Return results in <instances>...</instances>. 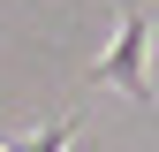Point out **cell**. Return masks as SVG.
<instances>
[{
  "label": "cell",
  "mask_w": 159,
  "mask_h": 152,
  "mask_svg": "<svg viewBox=\"0 0 159 152\" xmlns=\"http://www.w3.org/2000/svg\"><path fill=\"white\" fill-rule=\"evenodd\" d=\"M144 53H152V15L129 8L121 23H114V46H106V61H98V84H106V91H129V99H152Z\"/></svg>",
  "instance_id": "cell-1"
},
{
  "label": "cell",
  "mask_w": 159,
  "mask_h": 152,
  "mask_svg": "<svg viewBox=\"0 0 159 152\" xmlns=\"http://www.w3.org/2000/svg\"><path fill=\"white\" fill-rule=\"evenodd\" d=\"M76 145V122H53V129H38L30 145H15V152H68Z\"/></svg>",
  "instance_id": "cell-2"
}]
</instances>
